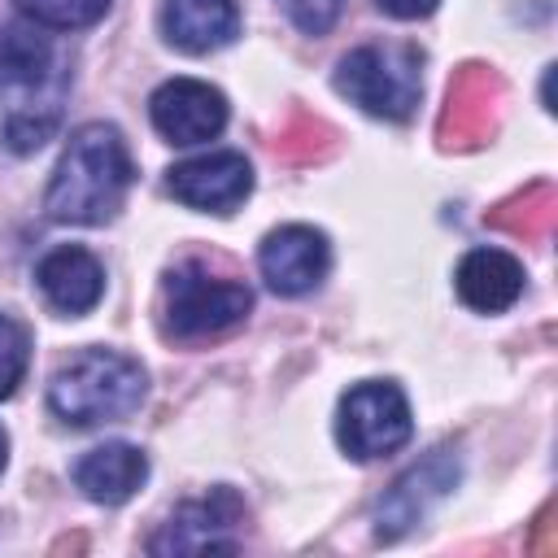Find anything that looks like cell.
<instances>
[{
	"mask_svg": "<svg viewBox=\"0 0 558 558\" xmlns=\"http://www.w3.org/2000/svg\"><path fill=\"white\" fill-rule=\"evenodd\" d=\"M166 187L179 205L201 209V214H235L244 205V196L253 192V166L244 161V153L218 148L192 161H179L166 170Z\"/></svg>",
	"mask_w": 558,
	"mask_h": 558,
	"instance_id": "9",
	"label": "cell"
},
{
	"mask_svg": "<svg viewBox=\"0 0 558 558\" xmlns=\"http://www.w3.org/2000/svg\"><path fill=\"white\" fill-rule=\"evenodd\" d=\"M161 31L179 52L201 57V52L227 48L240 35V9L235 0H166Z\"/></svg>",
	"mask_w": 558,
	"mask_h": 558,
	"instance_id": "16",
	"label": "cell"
},
{
	"mask_svg": "<svg viewBox=\"0 0 558 558\" xmlns=\"http://www.w3.org/2000/svg\"><path fill=\"white\" fill-rule=\"evenodd\" d=\"M410 432H414L410 401L392 379H366V384H353L340 397L336 440L349 458L371 462V458L397 453L410 440Z\"/></svg>",
	"mask_w": 558,
	"mask_h": 558,
	"instance_id": "6",
	"label": "cell"
},
{
	"mask_svg": "<svg viewBox=\"0 0 558 558\" xmlns=\"http://www.w3.org/2000/svg\"><path fill=\"white\" fill-rule=\"evenodd\" d=\"M148 118L166 144H205L227 126V96L201 78H170L153 92Z\"/></svg>",
	"mask_w": 558,
	"mask_h": 558,
	"instance_id": "11",
	"label": "cell"
},
{
	"mask_svg": "<svg viewBox=\"0 0 558 558\" xmlns=\"http://www.w3.org/2000/svg\"><path fill=\"white\" fill-rule=\"evenodd\" d=\"M135 179L131 148L113 122H87L70 135L48 192L44 209L52 222H74V227H100L109 222Z\"/></svg>",
	"mask_w": 558,
	"mask_h": 558,
	"instance_id": "2",
	"label": "cell"
},
{
	"mask_svg": "<svg viewBox=\"0 0 558 558\" xmlns=\"http://www.w3.org/2000/svg\"><path fill=\"white\" fill-rule=\"evenodd\" d=\"M275 4L288 13V22L301 35H327L344 9V0H275Z\"/></svg>",
	"mask_w": 558,
	"mask_h": 558,
	"instance_id": "19",
	"label": "cell"
},
{
	"mask_svg": "<svg viewBox=\"0 0 558 558\" xmlns=\"http://www.w3.org/2000/svg\"><path fill=\"white\" fill-rule=\"evenodd\" d=\"M384 13H392V17H401V22H418V17H427L440 0H375Z\"/></svg>",
	"mask_w": 558,
	"mask_h": 558,
	"instance_id": "20",
	"label": "cell"
},
{
	"mask_svg": "<svg viewBox=\"0 0 558 558\" xmlns=\"http://www.w3.org/2000/svg\"><path fill=\"white\" fill-rule=\"evenodd\" d=\"M26 22L48 31H78L109 13V0H13Z\"/></svg>",
	"mask_w": 558,
	"mask_h": 558,
	"instance_id": "17",
	"label": "cell"
},
{
	"mask_svg": "<svg viewBox=\"0 0 558 558\" xmlns=\"http://www.w3.org/2000/svg\"><path fill=\"white\" fill-rule=\"evenodd\" d=\"M336 92L371 118L405 122L423 96V52L414 44H362L340 57Z\"/></svg>",
	"mask_w": 558,
	"mask_h": 558,
	"instance_id": "4",
	"label": "cell"
},
{
	"mask_svg": "<svg viewBox=\"0 0 558 558\" xmlns=\"http://www.w3.org/2000/svg\"><path fill=\"white\" fill-rule=\"evenodd\" d=\"M31 362V336L22 323H13L9 314H0V401L13 397V388L22 384Z\"/></svg>",
	"mask_w": 558,
	"mask_h": 558,
	"instance_id": "18",
	"label": "cell"
},
{
	"mask_svg": "<svg viewBox=\"0 0 558 558\" xmlns=\"http://www.w3.org/2000/svg\"><path fill=\"white\" fill-rule=\"evenodd\" d=\"M257 266H262V279L279 296H305V292H314L327 279V270H331V244H327V235L318 227L288 222V227H275L262 240Z\"/></svg>",
	"mask_w": 558,
	"mask_h": 558,
	"instance_id": "10",
	"label": "cell"
},
{
	"mask_svg": "<svg viewBox=\"0 0 558 558\" xmlns=\"http://www.w3.org/2000/svg\"><path fill=\"white\" fill-rule=\"evenodd\" d=\"M148 375L118 349H83L48 379V410L70 427L122 423L140 410Z\"/></svg>",
	"mask_w": 558,
	"mask_h": 558,
	"instance_id": "3",
	"label": "cell"
},
{
	"mask_svg": "<svg viewBox=\"0 0 558 558\" xmlns=\"http://www.w3.org/2000/svg\"><path fill=\"white\" fill-rule=\"evenodd\" d=\"M453 288L466 310L475 314H501L523 296V266L506 248H471L458 262Z\"/></svg>",
	"mask_w": 558,
	"mask_h": 558,
	"instance_id": "15",
	"label": "cell"
},
{
	"mask_svg": "<svg viewBox=\"0 0 558 558\" xmlns=\"http://www.w3.org/2000/svg\"><path fill=\"white\" fill-rule=\"evenodd\" d=\"M458 471H462L458 449L453 445H440L423 462H414L405 475H397V484L384 493V501L375 510V536L379 541H397L414 523H423L427 510L458 484Z\"/></svg>",
	"mask_w": 558,
	"mask_h": 558,
	"instance_id": "8",
	"label": "cell"
},
{
	"mask_svg": "<svg viewBox=\"0 0 558 558\" xmlns=\"http://www.w3.org/2000/svg\"><path fill=\"white\" fill-rule=\"evenodd\" d=\"M253 310V292L235 275H214L205 262H183L166 275V331L174 340H205L235 327Z\"/></svg>",
	"mask_w": 558,
	"mask_h": 558,
	"instance_id": "5",
	"label": "cell"
},
{
	"mask_svg": "<svg viewBox=\"0 0 558 558\" xmlns=\"http://www.w3.org/2000/svg\"><path fill=\"white\" fill-rule=\"evenodd\" d=\"M9 466V436H4V427H0V471Z\"/></svg>",
	"mask_w": 558,
	"mask_h": 558,
	"instance_id": "21",
	"label": "cell"
},
{
	"mask_svg": "<svg viewBox=\"0 0 558 558\" xmlns=\"http://www.w3.org/2000/svg\"><path fill=\"white\" fill-rule=\"evenodd\" d=\"M144 480H148V458L126 440H105L74 462V488L96 506H122L126 497L140 493Z\"/></svg>",
	"mask_w": 558,
	"mask_h": 558,
	"instance_id": "14",
	"label": "cell"
},
{
	"mask_svg": "<svg viewBox=\"0 0 558 558\" xmlns=\"http://www.w3.org/2000/svg\"><path fill=\"white\" fill-rule=\"evenodd\" d=\"M70 96V57L35 22L0 26V113L4 144L13 153H35L61 126Z\"/></svg>",
	"mask_w": 558,
	"mask_h": 558,
	"instance_id": "1",
	"label": "cell"
},
{
	"mask_svg": "<svg viewBox=\"0 0 558 558\" xmlns=\"http://www.w3.org/2000/svg\"><path fill=\"white\" fill-rule=\"evenodd\" d=\"M497 105H501V78L488 65H462L458 78L449 83V100L440 113V140L453 148L475 144L480 135L493 131Z\"/></svg>",
	"mask_w": 558,
	"mask_h": 558,
	"instance_id": "13",
	"label": "cell"
},
{
	"mask_svg": "<svg viewBox=\"0 0 558 558\" xmlns=\"http://www.w3.org/2000/svg\"><path fill=\"white\" fill-rule=\"evenodd\" d=\"M35 283L57 314L78 318V314L96 310V301L105 296V266L83 244H61V248L44 253V262L35 266Z\"/></svg>",
	"mask_w": 558,
	"mask_h": 558,
	"instance_id": "12",
	"label": "cell"
},
{
	"mask_svg": "<svg viewBox=\"0 0 558 558\" xmlns=\"http://www.w3.org/2000/svg\"><path fill=\"white\" fill-rule=\"evenodd\" d=\"M244 523V501L231 488H209L183 501L148 541V554H227L235 549V527Z\"/></svg>",
	"mask_w": 558,
	"mask_h": 558,
	"instance_id": "7",
	"label": "cell"
}]
</instances>
